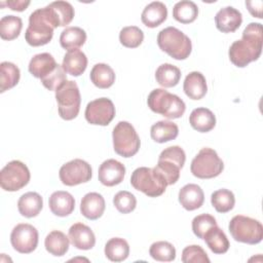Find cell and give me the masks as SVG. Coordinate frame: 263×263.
Here are the masks:
<instances>
[{
	"label": "cell",
	"instance_id": "1",
	"mask_svg": "<svg viewBox=\"0 0 263 263\" xmlns=\"http://www.w3.org/2000/svg\"><path fill=\"white\" fill-rule=\"evenodd\" d=\"M262 25L259 23H250L245 28L241 39L234 41L228 51L234 66L243 68L259 59L262 51Z\"/></svg>",
	"mask_w": 263,
	"mask_h": 263
},
{
	"label": "cell",
	"instance_id": "2",
	"mask_svg": "<svg viewBox=\"0 0 263 263\" xmlns=\"http://www.w3.org/2000/svg\"><path fill=\"white\" fill-rule=\"evenodd\" d=\"M58 27L59 24L48 5L38 8L30 14L25 39L31 46L45 45L51 40L53 30Z\"/></svg>",
	"mask_w": 263,
	"mask_h": 263
},
{
	"label": "cell",
	"instance_id": "3",
	"mask_svg": "<svg viewBox=\"0 0 263 263\" xmlns=\"http://www.w3.org/2000/svg\"><path fill=\"white\" fill-rule=\"evenodd\" d=\"M147 104L154 113L160 114L167 119L180 118L186 110L184 101L164 88L153 89L148 96Z\"/></svg>",
	"mask_w": 263,
	"mask_h": 263
},
{
	"label": "cell",
	"instance_id": "4",
	"mask_svg": "<svg viewBox=\"0 0 263 263\" xmlns=\"http://www.w3.org/2000/svg\"><path fill=\"white\" fill-rule=\"evenodd\" d=\"M157 44L162 51L175 60L187 59L192 50L189 37L175 27L162 29L157 35Z\"/></svg>",
	"mask_w": 263,
	"mask_h": 263
},
{
	"label": "cell",
	"instance_id": "5",
	"mask_svg": "<svg viewBox=\"0 0 263 263\" xmlns=\"http://www.w3.org/2000/svg\"><path fill=\"white\" fill-rule=\"evenodd\" d=\"M186 160L185 151L180 146H171L161 151L154 168L163 177L167 185L177 183L180 178V170Z\"/></svg>",
	"mask_w": 263,
	"mask_h": 263
},
{
	"label": "cell",
	"instance_id": "6",
	"mask_svg": "<svg viewBox=\"0 0 263 263\" xmlns=\"http://www.w3.org/2000/svg\"><path fill=\"white\" fill-rule=\"evenodd\" d=\"M132 186L149 197H157L164 193L166 182L163 177L153 167L141 166L136 168L130 177Z\"/></svg>",
	"mask_w": 263,
	"mask_h": 263
},
{
	"label": "cell",
	"instance_id": "7",
	"mask_svg": "<svg viewBox=\"0 0 263 263\" xmlns=\"http://www.w3.org/2000/svg\"><path fill=\"white\" fill-rule=\"evenodd\" d=\"M229 232L238 242L257 245L263 238V226L261 222L243 215L234 216L228 225Z\"/></svg>",
	"mask_w": 263,
	"mask_h": 263
},
{
	"label": "cell",
	"instance_id": "8",
	"mask_svg": "<svg viewBox=\"0 0 263 263\" xmlns=\"http://www.w3.org/2000/svg\"><path fill=\"white\" fill-rule=\"evenodd\" d=\"M55 100L59 114L63 119L72 120L77 117L80 110L81 96L75 81L66 80L55 90Z\"/></svg>",
	"mask_w": 263,
	"mask_h": 263
},
{
	"label": "cell",
	"instance_id": "9",
	"mask_svg": "<svg viewBox=\"0 0 263 263\" xmlns=\"http://www.w3.org/2000/svg\"><path fill=\"white\" fill-rule=\"evenodd\" d=\"M114 151L125 158L138 153L141 145L135 127L127 121H119L112 132Z\"/></svg>",
	"mask_w": 263,
	"mask_h": 263
},
{
	"label": "cell",
	"instance_id": "10",
	"mask_svg": "<svg viewBox=\"0 0 263 263\" xmlns=\"http://www.w3.org/2000/svg\"><path fill=\"white\" fill-rule=\"evenodd\" d=\"M224 170V163L217 152L212 148H202L192 159L190 171L199 179H212L218 177Z\"/></svg>",
	"mask_w": 263,
	"mask_h": 263
},
{
	"label": "cell",
	"instance_id": "11",
	"mask_svg": "<svg viewBox=\"0 0 263 263\" xmlns=\"http://www.w3.org/2000/svg\"><path fill=\"white\" fill-rule=\"evenodd\" d=\"M30 178V171L24 162L11 160L0 172V185L3 190L13 192L25 187Z\"/></svg>",
	"mask_w": 263,
	"mask_h": 263
},
{
	"label": "cell",
	"instance_id": "12",
	"mask_svg": "<svg viewBox=\"0 0 263 263\" xmlns=\"http://www.w3.org/2000/svg\"><path fill=\"white\" fill-rule=\"evenodd\" d=\"M60 180L66 186H76L91 179V166L85 160L76 158L62 165L59 172Z\"/></svg>",
	"mask_w": 263,
	"mask_h": 263
},
{
	"label": "cell",
	"instance_id": "13",
	"mask_svg": "<svg viewBox=\"0 0 263 263\" xmlns=\"http://www.w3.org/2000/svg\"><path fill=\"white\" fill-rule=\"evenodd\" d=\"M38 237V231L33 225L21 223L13 227L10 233V242L16 252L30 254L37 248Z\"/></svg>",
	"mask_w": 263,
	"mask_h": 263
},
{
	"label": "cell",
	"instance_id": "14",
	"mask_svg": "<svg viewBox=\"0 0 263 263\" xmlns=\"http://www.w3.org/2000/svg\"><path fill=\"white\" fill-rule=\"evenodd\" d=\"M84 115L88 123L105 126L113 120L115 116V107L110 99H96L86 105Z\"/></svg>",
	"mask_w": 263,
	"mask_h": 263
},
{
	"label": "cell",
	"instance_id": "15",
	"mask_svg": "<svg viewBox=\"0 0 263 263\" xmlns=\"http://www.w3.org/2000/svg\"><path fill=\"white\" fill-rule=\"evenodd\" d=\"M125 176V166L115 159L105 160L99 167V181L108 187L120 184Z\"/></svg>",
	"mask_w": 263,
	"mask_h": 263
},
{
	"label": "cell",
	"instance_id": "16",
	"mask_svg": "<svg viewBox=\"0 0 263 263\" xmlns=\"http://www.w3.org/2000/svg\"><path fill=\"white\" fill-rule=\"evenodd\" d=\"M242 23V15L239 10L232 6L221 8L215 16L217 29L222 33H232L236 31Z\"/></svg>",
	"mask_w": 263,
	"mask_h": 263
},
{
	"label": "cell",
	"instance_id": "17",
	"mask_svg": "<svg viewBox=\"0 0 263 263\" xmlns=\"http://www.w3.org/2000/svg\"><path fill=\"white\" fill-rule=\"evenodd\" d=\"M70 242L78 250H90L96 245V236L93 231L83 223L73 224L68 233Z\"/></svg>",
	"mask_w": 263,
	"mask_h": 263
},
{
	"label": "cell",
	"instance_id": "18",
	"mask_svg": "<svg viewBox=\"0 0 263 263\" xmlns=\"http://www.w3.org/2000/svg\"><path fill=\"white\" fill-rule=\"evenodd\" d=\"M179 202L187 211L199 209L204 201V193L197 184H187L179 191Z\"/></svg>",
	"mask_w": 263,
	"mask_h": 263
},
{
	"label": "cell",
	"instance_id": "19",
	"mask_svg": "<svg viewBox=\"0 0 263 263\" xmlns=\"http://www.w3.org/2000/svg\"><path fill=\"white\" fill-rule=\"evenodd\" d=\"M48 205L53 215L58 217H67L72 214L75 209V199L71 193L59 190L50 195Z\"/></svg>",
	"mask_w": 263,
	"mask_h": 263
},
{
	"label": "cell",
	"instance_id": "20",
	"mask_svg": "<svg viewBox=\"0 0 263 263\" xmlns=\"http://www.w3.org/2000/svg\"><path fill=\"white\" fill-rule=\"evenodd\" d=\"M105 206V199L100 193L89 192L81 199L80 212L86 219L97 220L104 214Z\"/></svg>",
	"mask_w": 263,
	"mask_h": 263
},
{
	"label": "cell",
	"instance_id": "21",
	"mask_svg": "<svg viewBox=\"0 0 263 263\" xmlns=\"http://www.w3.org/2000/svg\"><path fill=\"white\" fill-rule=\"evenodd\" d=\"M183 89L185 95L191 100L202 99L208 91L205 77L200 72H190L184 80Z\"/></svg>",
	"mask_w": 263,
	"mask_h": 263
},
{
	"label": "cell",
	"instance_id": "22",
	"mask_svg": "<svg viewBox=\"0 0 263 263\" xmlns=\"http://www.w3.org/2000/svg\"><path fill=\"white\" fill-rule=\"evenodd\" d=\"M167 17V8L160 1L149 3L141 14L142 23L148 28H156L161 25Z\"/></svg>",
	"mask_w": 263,
	"mask_h": 263
},
{
	"label": "cell",
	"instance_id": "23",
	"mask_svg": "<svg viewBox=\"0 0 263 263\" xmlns=\"http://www.w3.org/2000/svg\"><path fill=\"white\" fill-rule=\"evenodd\" d=\"M189 123L195 130L199 133H208L216 125V116L208 108H196L189 116Z\"/></svg>",
	"mask_w": 263,
	"mask_h": 263
},
{
	"label": "cell",
	"instance_id": "24",
	"mask_svg": "<svg viewBox=\"0 0 263 263\" xmlns=\"http://www.w3.org/2000/svg\"><path fill=\"white\" fill-rule=\"evenodd\" d=\"M62 67L66 73L72 76H80L87 67V58L79 49L70 50L64 55Z\"/></svg>",
	"mask_w": 263,
	"mask_h": 263
},
{
	"label": "cell",
	"instance_id": "25",
	"mask_svg": "<svg viewBox=\"0 0 263 263\" xmlns=\"http://www.w3.org/2000/svg\"><path fill=\"white\" fill-rule=\"evenodd\" d=\"M54 58L48 52L35 54L29 63V72L36 78H43L48 75L55 67Z\"/></svg>",
	"mask_w": 263,
	"mask_h": 263
},
{
	"label": "cell",
	"instance_id": "26",
	"mask_svg": "<svg viewBox=\"0 0 263 263\" xmlns=\"http://www.w3.org/2000/svg\"><path fill=\"white\" fill-rule=\"evenodd\" d=\"M43 208V199L37 192H27L23 194L17 201V209L22 216L33 218L39 215Z\"/></svg>",
	"mask_w": 263,
	"mask_h": 263
},
{
	"label": "cell",
	"instance_id": "27",
	"mask_svg": "<svg viewBox=\"0 0 263 263\" xmlns=\"http://www.w3.org/2000/svg\"><path fill=\"white\" fill-rule=\"evenodd\" d=\"M86 41V33L79 27H67L60 36V43L64 49L68 51L78 49Z\"/></svg>",
	"mask_w": 263,
	"mask_h": 263
},
{
	"label": "cell",
	"instance_id": "28",
	"mask_svg": "<svg viewBox=\"0 0 263 263\" xmlns=\"http://www.w3.org/2000/svg\"><path fill=\"white\" fill-rule=\"evenodd\" d=\"M179 127L176 123L168 120H160L154 123L150 129V136L156 143H165L178 137Z\"/></svg>",
	"mask_w": 263,
	"mask_h": 263
},
{
	"label": "cell",
	"instance_id": "29",
	"mask_svg": "<svg viewBox=\"0 0 263 263\" xmlns=\"http://www.w3.org/2000/svg\"><path fill=\"white\" fill-rule=\"evenodd\" d=\"M69 237L60 230L49 232L44 240L46 251L55 257L64 256L69 250Z\"/></svg>",
	"mask_w": 263,
	"mask_h": 263
},
{
	"label": "cell",
	"instance_id": "30",
	"mask_svg": "<svg viewBox=\"0 0 263 263\" xmlns=\"http://www.w3.org/2000/svg\"><path fill=\"white\" fill-rule=\"evenodd\" d=\"M91 82L99 88H109L115 81L113 69L104 63L96 64L89 74Z\"/></svg>",
	"mask_w": 263,
	"mask_h": 263
},
{
	"label": "cell",
	"instance_id": "31",
	"mask_svg": "<svg viewBox=\"0 0 263 263\" xmlns=\"http://www.w3.org/2000/svg\"><path fill=\"white\" fill-rule=\"evenodd\" d=\"M206 246L214 254H224L229 249V240L218 226L212 227L203 237Z\"/></svg>",
	"mask_w": 263,
	"mask_h": 263
},
{
	"label": "cell",
	"instance_id": "32",
	"mask_svg": "<svg viewBox=\"0 0 263 263\" xmlns=\"http://www.w3.org/2000/svg\"><path fill=\"white\" fill-rule=\"evenodd\" d=\"M105 256L112 262L124 261L129 255V246L124 238L113 237L105 245Z\"/></svg>",
	"mask_w": 263,
	"mask_h": 263
},
{
	"label": "cell",
	"instance_id": "33",
	"mask_svg": "<svg viewBox=\"0 0 263 263\" xmlns=\"http://www.w3.org/2000/svg\"><path fill=\"white\" fill-rule=\"evenodd\" d=\"M181 78V71L178 67L165 63L160 65L155 71V79L162 87L176 86Z\"/></svg>",
	"mask_w": 263,
	"mask_h": 263
},
{
	"label": "cell",
	"instance_id": "34",
	"mask_svg": "<svg viewBox=\"0 0 263 263\" xmlns=\"http://www.w3.org/2000/svg\"><path fill=\"white\" fill-rule=\"evenodd\" d=\"M21 77L17 66L10 62H2L0 64V91L4 92L14 87Z\"/></svg>",
	"mask_w": 263,
	"mask_h": 263
},
{
	"label": "cell",
	"instance_id": "35",
	"mask_svg": "<svg viewBox=\"0 0 263 263\" xmlns=\"http://www.w3.org/2000/svg\"><path fill=\"white\" fill-rule=\"evenodd\" d=\"M198 15L197 5L189 0L177 2L173 8V16L182 24H190L196 20Z\"/></svg>",
	"mask_w": 263,
	"mask_h": 263
},
{
	"label": "cell",
	"instance_id": "36",
	"mask_svg": "<svg viewBox=\"0 0 263 263\" xmlns=\"http://www.w3.org/2000/svg\"><path fill=\"white\" fill-rule=\"evenodd\" d=\"M23 28L20 16L5 15L0 20V36L3 40H13L18 37Z\"/></svg>",
	"mask_w": 263,
	"mask_h": 263
},
{
	"label": "cell",
	"instance_id": "37",
	"mask_svg": "<svg viewBox=\"0 0 263 263\" xmlns=\"http://www.w3.org/2000/svg\"><path fill=\"white\" fill-rule=\"evenodd\" d=\"M211 202L218 213H228L235 204V197L232 191L222 188L212 193Z\"/></svg>",
	"mask_w": 263,
	"mask_h": 263
},
{
	"label": "cell",
	"instance_id": "38",
	"mask_svg": "<svg viewBox=\"0 0 263 263\" xmlns=\"http://www.w3.org/2000/svg\"><path fill=\"white\" fill-rule=\"evenodd\" d=\"M149 254L156 261L171 262L176 258V249L171 242L160 240L151 245Z\"/></svg>",
	"mask_w": 263,
	"mask_h": 263
},
{
	"label": "cell",
	"instance_id": "39",
	"mask_svg": "<svg viewBox=\"0 0 263 263\" xmlns=\"http://www.w3.org/2000/svg\"><path fill=\"white\" fill-rule=\"evenodd\" d=\"M48 6L51 8L59 27H66L72 22L75 12L71 3L67 1H54L49 3Z\"/></svg>",
	"mask_w": 263,
	"mask_h": 263
},
{
	"label": "cell",
	"instance_id": "40",
	"mask_svg": "<svg viewBox=\"0 0 263 263\" xmlns=\"http://www.w3.org/2000/svg\"><path fill=\"white\" fill-rule=\"evenodd\" d=\"M144 40L143 31L137 26H127L121 29L119 33L120 43L128 48H136Z\"/></svg>",
	"mask_w": 263,
	"mask_h": 263
},
{
	"label": "cell",
	"instance_id": "41",
	"mask_svg": "<svg viewBox=\"0 0 263 263\" xmlns=\"http://www.w3.org/2000/svg\"><path fill=\"white\" fill-rule=\"evenodd\" d=\"M214 226H217V221L210 214L198 215L192 220V231L200 239H203L205 233Z\"/></svg>",
	"mask_w": 263,
	"mask_h": 263
},
{
	"label": "cell",
	"instance_id": "42",
	"mask_svg": "<svg viewBox=\"0 0 263 263\" xmlns=\"http://www.w3.org/2000/svg\"><path fill=\"white\" fill-rule=\"evenodd\" d=\"M113 203L119 213L128 214L136 209L137 199L133 193L122 190L115 194L113 198Z\"/></svg>",
	"mask_w": 263,
	"mask_h": 263
},
{
	"label": "cell",
	"instance_id": "43",
	"mask_svg": "<svg viewBox=\"0 0 263 263\" xmlns=\"http://www.w3.org/2000/svg\"><path fill=\"white\" fill-rule=\"evenodd\" d=\"M41 83L48 90H57L67 79L66 72L64 71L62 65H57V67L45 77L41 78Z\"/></svg>",
	"mask_w": 263,
	"mask_h": 263
},
{
	"label": "cell",
	"instance_id": "44",
	"mask_svg": "<svg viewBox=\"0 0 263 263\" xmlns=\"http://www.w3.org/2000/svg\"><path fill=\"white\" fill-rule=\"evenodd\" d=\"M182 261L184 263H210V258L200 246L192 245L183 250Z\"/></svg>",
	"mask_w": 263,
	"mask_h": 263
},
{
	"label": "cell",
	"instance_id": "45",
	"mask_svg": "<svg viewBox=\"0 0 263 263\" xmlns=\"http://www.w3.org/2000/svg\"><path fill=\"white\" fill-rule=\"evenodd\" d=\"M262 5H263L262 1H256V0L246 1V6L250 11V13L253 16H256L258 18H262Z\"/></svg>",
	"mask_w": 263,
	"mask_h": 263
},
{
	"label": "cell",
	"instance_id": "46",
	"mask_svg": "<svg viewBox=\"0 0 263 263\" xmlns=\"http://www.w3.org/2000/svg\"><path fill=\"white\" fill-rule=\"evenodd\" d=\"M5 4L11 9L15 11H24L30 5V1H23V0H9L6 1Z\"/></svg>",
	"mask_w": 263,
	"mask_h": 263
}]
</instances>
